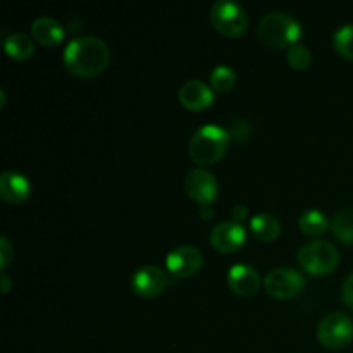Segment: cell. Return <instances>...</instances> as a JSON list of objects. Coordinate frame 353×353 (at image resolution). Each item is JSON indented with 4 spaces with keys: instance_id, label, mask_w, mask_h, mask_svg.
<instances>
[{
    "instance_id": "3",
    "label": "cell",
    "mask_w": 353,
    "mask_h": 353,
    "mask_svg": "<svg viewBox=\"0 0 353 353\" xmlns=\"http://www.w3.org/2000/svg\"><path fill=\"white\" fill-rule=\"evenodd\" d=\"M257 34L265 45L285 47V45H293L299 40L302 34V28L292 14L272 10L259 19Z\"/></svg>"
},
{
    "instance_id": "22",
    "label": "cell",
    "mask_w": 353,
    "mask_h": 353,
    "mask_svg": "<svg viewBox=\"0 0 353 353\" xmlns=\"http://www.w3.org/2000/svg\"><path fill=\"white\" fill-rule=\"evenodd\" d=\"M286 59H288V64L292 65L293 69H305L310 62V52L309 48L303 47V45L293 43L290 45Z\"/></svg>"
},
{
    "instance_id": "1",
    "label": "cell",
    "mask_w": 353,
    "mask_h": 353,
    "mask_svg": "<svg viewBox=\"0 0 353 353\" xmlns=\"http://www.w3.org/2000/svg\"><path fill=\"white\" fill-rule=\"evenodd\" d=\"M110 50L105 41L93 34H85L69 41L64 48V62L74 74L93 76L107 68Z\"/></svg>"
},
{
    "instance_id": "17",
    "label": "cell",
    "mask_w": 353,
    "mask_h": 353,
    "mask_svg": "<svg viewBox=\"0 0 353 353\" xmlns=\"http://www.w3.org/2000/svg\"><path fill=\"white\" fill-rule=\"evenodd\" d=\"M331 230L341 241H353V207H345L334 214Z\"/></svg>"
},
{
    "instance_id": "26",
    "label": "cell",
    "mask_w": 353,
    "mask_h": 353,
    "mask_svg": "<svg viewBox=\"0 0 353 353\" xmlns=\"http://www.w3.org/2000/svg\"><path fill=\"white\" fill-rule=\"evenodd\" d=\"M231 212H233V217H234V221H241V219H245V217H247V207L243 205V203H236V205L233 207V210H231Z\"/></svg>"
},
{
    "instance_id": "18",
    "label": "cell",
    "mask_w": 353,
    "mask_h": 353,
    "mask_svg": "<svg viewBox=\"0 0 353 353\" xmlns=\"http://www.w3.org/2000/svg\"><path fill=\"white\" fill-rule=\"evenodd\" d=\"M6 52L14 59H26L33 52V40L26 33H12L3 41Z\"/></svg>"
},
{
    "instance_id": "27",
    "label": "cell",
    "mask_w": 353,
    "mask_h": 353,
    "mask_svg": "<svg viewBox=\"0 0 353 353\" xmlns=\"http://www.w3.org/2000/svg\"><path fill=\"white\" fill-rule=\"evenodd\" d=\"M0 279H2V292H3V293L9 292V288H10V279L7 278L6 272H2V274H0Z\"/></svg>"
},
{
    "instance_id": "5",
    "label": "cell",
    "mask_w": 353,
    "mask_h": 353,
    "mask_svg": "<svg viewBox=\"0 0 353 353\" xmlns=\"http://www.w3.org/2000/svg\"><path fill=\"white\" fill-rule=\"evenodd\" d=\"M210 21L223 34L236 37L245 31L248 17L243 7L234 0H216L210 7Z\"/></svg>"
},
{
    "instance_id": "23",
    "label": "cell",
    "mask_w": 353,
    "mask_h": 353,
    "mask_svg": "<svg viewBox=\"0 0 353 353\" xmlns=\"http://www.w3.org/2000/svg\"><path fill=\"white\" fill-rule=\"evenodd\" d=\"M10 257H12V245L9 243L6 236H2L0 238V268L6 269Z\"/></svg>"
},
{
    "instance_id": "12",
    "label": "cell",
    "mask_w": 353,
    "mask_h": 353,
    "mask_svg": "<svg viewBox=\"0 0 353 353\" xmlns=\"http://www.w3.org/2000/svg\"><path fill=\"white\" fill-rule=\"evenodd\" d=\"M178 97L183 105L192 110L203 109L214 100V93L210 86L207 83L200 81V79H188V81L183 83Z\"/></svg>"
},
{
    "instance_id": "14",
    "label": "cell",
    "mask_w": 353,
    "mask_h": 353,
    "mask_svg": "<svg viewBox=\"0 0 353 353\" xmlns=\"http://www.w3.org/2000/svg\"><path fill=\"white\" fill-rule=\"evenodd\" d=\"M30 181L16 171H3L0 176V195L7 202H23L30 195Z\"/></svg>"
},
{
    "instance_id": "11",
    "label": "cell",
    "mask_w": 353,
    "mask_h": 353,
    "mask_svg": "<svg viewBox=\"0 0 353 353\" xmlns=\"http://www.w3.org/2000/svg\"><path fill=\"white\" fill-rule=\"evenodd\" d=\"M210 241L221 252H233L245 241V228L236 221H224L214 226Z\"/></svg>"
},
{
    "instance_id": "21",
    "label": "cell",
    "mask_w": 353,
    "mask_h": 353,
    "mask_svg": "<svg viewBox=\"0 0 353 353\" xmlns=\"http://www.w3.org/2000/svg\"><path fill=\"white\" fill-rule=\"evenodd\" d=\"M334 48L343 57L353 59V24H345L334 33L333 37Z\"/></svg>"
},
{
    "instance_id": "9",
    "label": "cell",
    "mask_w": 353,
    "mask_h": 353,
    "mask_svg": "<svg viewBox=\"0 0 353 353\" xmlns=\"http://www.w3.org/2000/svg\"><path fill=\"white\" fill-rule=\"evenodd\" d=\"M186 193L199 203H209L217 195V181L214 174L207 169L196 168L186 174L185 178Z\"/></svg>"
},
{
    "instance_id": "10",
    "label": "cell",
    "mask_w": 353,
    "mask_h": 353,
    "mask_svg": "<svg viewBox=\"0 0 353 353\" xmlns=\"http://www.w3.org/2000/svg\"><path fill=\"white\" fill-rule=\"evenodd\" d=\"M133 290L141 296L161 293L168 285V274L159 265H143L133 274Z\"/></svg>"
},
{
    "instance_id": "16",
    "label": "cell",
    "mask_w": 353,
    "mask_h": 353,
    "mask_svg": "<svg viewBox=\"0 0 353 353\" xmlns=\"http://www.w3.org/2000/svg\"><path fill=\"white\" fill-rule=\"evenodd\" d=\"M250 230H252V233L259 238V240L268 241V240H272V238L278 236L281 226H279V221L276 219L274 216H271V214H268V212H261V214H257V216L252 217Z\"/></svg>"
},
{
    "instance_id": "15",
    "label": "cell",
    "mask_w": 353,
    "mask_h": 353,
    "mask_svg": "<svg viewBox=\"0 0 353 353\" xmlns=\"http://www.w3.org/2000/svg\"><path fill=\"white\" fill-rule=\"evenodd\" d=\"M31 33L40 43L54 45L64 38V28L57 19L50 16H40L31 24Z\"/></svg>"
},
{
    "instance_id": "6",
    "label": "cell",
    "mask_w": 353,
    "mask_h": 353,
    "mask_svg": "<svg viewBox=\"0 0 353 353\" xmlns=\"http://www.w3.org/2000/svg\"><path fill=\"white\" fill-rule=\"evenodd\" d=\"M353 336V323L347 314L331 312L321 319L317 338L327 348L345 347Z\"/></svg>"
},
{
    "instance_id": "20",
    "label": "cell",
    "mask_w": 353,
    "mask_h": 353,
    "mask_svg": "<svg viewBox=\"0 0 353 353\" xmlns=\"http://www.w3.org/2000/svg\"><path fill=\"white\" fill-rule=\"evenodd\" d=\"M210 83L217 92H230L236 83V74L230 65H216L210 72Z\"/></svg>"
},
{
    "instance_id": "28",
    "label": "cell",
    "mask_w": 353,
    "mask_h": 353,
    "mask_svg": "<svg viewBox=\"0 0 353 353\" xmlns=\"http://www.w3.org/2000/svg\"><path fill=\"white\" fill-rule=\"evenodd\" d=\"M200 214H202V217H210L212 216V209H210V207H202Z\"/></svg>"
},
{
    "instance_id": "24",
    "label": "cell",
    "mask_w": 353,
    "mask_h": 353,
    "mask_svg": "<svg viewBox=\"0 0 353 353\" xmlns=\"http://www.w3.org/2000/svg\"><path fill=\"white\" fill-rule=\"evenodd\" d=\"M341 296H343L345 303L353 310V272L345 279L343 290H341Z\"/></svg>"
},
{
    "instance_id": "4",
    "label": "cell",
    "mask_w": 353,
    "mask_h": 353,
    "mask_svg": "<svg viewBox=\"0 0 353 353\" xmlns=\"http://www.w3.org/2000/svg\"><path fill=\"white\" fill-rule=\"evenodd\" d=\"M340 261L336 247L330 241L314 240L302 245L299 250V262L312 274H326L336 268Z\"/></svg>"
},
{
    "instance_id": "2",
    "label": "cell",
    "mask_w": 353,
    "mask_h": 353,
    "mask_svg": "<svg viewBox=\"0 0 353 353\" xmlns=\"http://www.w3.org/2000/svg\"><path fill=\"white\" fill-rule=\"evenodd\" d=\"M230 143V134L226 130L216 124H205L199 128L190 138V157L196 164H212L221 159Z\"/></svg>"
},
{
    "instance_id": "8",
    "label": "cell",
    "mask_w": 353,
    "mask_h": 353,
    "mask_svg": "<svg viewBox=\"0 0 353 353\" xmlns=\"http://www.w3.org/2000/svg\"><path fill=\"white\" fill-rule=\"evenodd\" d=\"M165 262H168V269L172 274L186 278V276H192L199 271V268L202 265V254L196 247L181 245V247H176L169 252Z\"/></svg>"
},
{
    "instance_id": "19",
    "label": "cell",
    "mask_w": 353,
    "mask_h": 353,
    "mask_svg": "<svg viewBox=\"0 0 353 353\" xmlns=\"http://www.w3.org/2000/svg\"><path fill=\"white\" fill-rule=\"evenodd\" d=\"M300 228L307 234H321L327 228V217L319 209H310L300 216Z\"/></svg>"
},
{
    "instance_id": "25",
    "label": "cell",
    "mask_w": 353,
    "mask_h": 353,
    "mask_svg": "<svg viewBox=\"0 0 353 353\" xmlns=\"http://www.w3.org/2000/svg\"><path fill=\"white\" fill-rule=\"evenodd\" d=\"M231 133H233L234 138H238V140H243V138L247 137V133H248V124L241 123V121H238V123H233V131H231Z\"/></svg>"
},
{
    "instance_id": "7",
    "label": "cell",
    "mask_w": 353,
    "mask_h": 353,
    "mask_svg": "<svg viewBox=\"0 0 353 353\" xmlns=\"http://www.w3.org/2000/svg\"><path fill=\"white\" fill-rule=\"evenodd\" d=\"M305 285L302 272L293 268H276L268 272L264 279V286L271 295L279 299H288L299 293Z\"/></svg>"
},
{
    "instance_id": "13",
    "label": "cell",
    "mask_w": 353,
    "mask_h": 353,
    "mask_svg": "<svg viewBox=\"0 0 353 353\" xmlns=\"http://www.w3.org/2000/svg\"><path fill=\"white\" fill-rule=\"evenodd\" d=\"M228 281L231 290L238 295H254L261 285V276L254 268L247 264H236L230 268L228 272Z\"/></svg>"
}]
</instances>
